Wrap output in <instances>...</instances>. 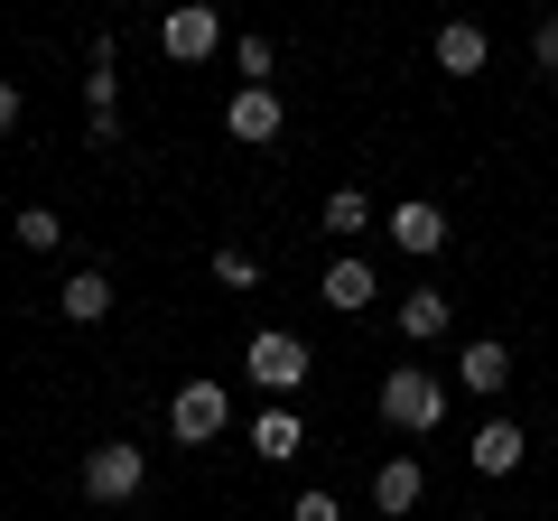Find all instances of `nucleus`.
I'll return each mask as SVG.
<instances>
[{
  "mask_svg": "<svg viewBox=\"0 0 558 521\" xmlns=\"http://www.w3.org/2000/svg\"><path fill=\"white\" fill-rule=\"evenodd\" d=\"M381 420H391L400 438H428V428L447 420V381H438V373H418V363L381 373Z\"/></svg>",
  "mask_w": 558,
  "mask_h": 521,
  "instance_id": "1",
  "label": "nucleus"
},
{
  "mask_svg": "<svg viewBox=\"0 0 558 521\" xmlns=\"http://www.w3.org/2000/svg\"><path fill=\"white\" fill-rule=\"evenodd\" d=\"M223 428H233V391H223V381H178V391H168V438L178 447H215Z\"/></svg>",
  "mask_w": 558,
  "mask_h": 521,
  "instance_id": "2",
  "label": "nucleus"
},
{
  "mask_svg": "<svg viewBox=\"0 0 558 521\" xmlns=\"http://www.w3.org/2000/svg\"><path fill=\"white\" fill-rule=\"evenodd\" d=\"M242 373H252L260 391H299V381L317 373V363H307V344L289 336V326H260V336L242 344Z\"/></svg>",
  "mask_w": 558,
  "mask_h": 521,
  "instance_id": "3",
  "label": "nucleus"
},
{
  "mask_svg": "<svg viewBox=\"0 0 558 521\" xmlns=\"http://www.w3.org/2000/svg\"><path fill=\"white\" fill-rule=\"evenodd\" d=\"M140 484H149V457H140V447L102 438L94 457H84V494H94V502H131Z\"/></svg>",
  "mask_w": 558,
  "mask_h": 521,
  "instance_id": "4",
  "label": "nucleus"
},
{
  "mask_svg": "<svg viewBox=\"0 0 558 521\" xmlns=\"http://www.w3.org/2000/svg\"><path fill=\"white\" fill-rule=\"evenodd\" d=\"M223 131H233L242 149H270L279 131H289V112H279L270 84H233V102H223Z\"/></svg>",
  "mask_w": 558,
  "mask_h": 521,
  "instance_id": "5",
  "label": "nucleus"
},
{
  "mask_svg": "<svg viewBox=\"0 0 558 521\" xmlns=\"http://www.w3.org/2000/svg\"><path fill=\"white\" fill-rule=\"evenodd\" d=\"M223 47V20L205 10V0H186V10H168L159 20V57H178V65H205Z\"/></svg>",
  "mask_w": 558,
  "mask_h": 521,
  "instance_id": "6",
  "label": "nucleus"
},
{
  "mask_svg": "<svg viewBox=\"0 0 558 521\" xmlns=\"http://www.w3.org/2000/svg\"><path fill=\"white\" fill-rule=\"evenodd\" d=\"M112 38H94V57H84V112H94V149L121 141V112H112Z\"/></svg>",
  "mask_w": 558,
  "mask_h": 521,
  "instance_id": "7",
  "label": "nucleus"
},
{
  "mask_svg": "<svg viewBox=\"0 0 558 521\" xmlns=\"http://www.w3.org/2000/svg\"><path fill=\"white\" fill-rule=\"evenodd\" d=\"M521 457H531V438H521V420H484L475 438H465V465H475V475H512Z\"/></svg>",
  "mask_w": 558,
  "mask_h": 521,
  "instance_id": "8",
  "label": "nucleus"
},
{
  "mask_svg": "<svg viewBox=\"0 0 558 521\" xmlns=\"http://www.w3.org/2000/svg\"><path fill=\"white\" fill-rule=\"evenodd\" d=\"M418 494H428V475H418V457H381V465H373V512H381V521L418 512Z\"/></svg>",
  "mask_w": 558,
  "mask_h": 521,
  "instance_id": "9",
  "label": "nucleus"
},
{
  "mask_svg": "<svg viewBox=\"0 0 558 521\" xmlns=\"http://www.w3.org/2000/svg\"><path fill=\"white\" fill-rule=\"evenodd\" d=\"M391 317H400V336H410V344H438L447 326H457V299H447V289H400Z\"/></svg>",
  "mask_w": 558,
  "mask_h": 521,
  "instance_id": "10",
  "label": "nucleus"
},
{
  "mask_svg": "<svg viewBox=\"0 0 558 521\" xmlns=\"http://www.w3.org/2000/svg\"><path fill=\"white\" fill-rule=\"evenodd\" d=\"M317 299L336 307V317H363V307L381 299V280H373V260H354V252H344L336 270H326V280H317Z\"/></svg>",
  "mask_w": 558,
  "mask_h": 521,
  "instance_id": "11",
  "label": "nucleus"
},
{
  "mask_svg": "<svg viewBox=\"0 0 558 521\" xmlns=\"http://www.w3.org/2000/svg\"><path fill=\"white\" fill-rule=\"evenodd\" d=\"M391 242H400V252H418V260L447 252V215H438L428 196H400V205H391Z\"/></svg>",
  "mask_w": 558,
  "mask_h": 521,
  "instance_id": "12",
  "label": "nucleus"
},
{
  "mask_svg": "<svg viewBox=\"0 0 558 521\" xmlns=\"http://www.w3.org/2000/svg\"><path fill=\"white\" fill-rule=\"evenodd\" d=\"M299 447H307V420H299V410H260V420H252V457H260V465H289Z\"/></svg>",
  "mask_w": 558,
  "mask_h": 521,
  "instance_id": "13",
  "label": "nucleus"
},
{
  "mask_svg": "<svg viewBox=\"0 0 558 521\" xmlns=\"http://www.w3.org/2000/svg\"><path fill=\"white\" fill-rule=\"evenodd\" d=\"M484 57H494V38H484L475 20H447L438 28V65H447V75H484Z\"/></svg>",
  "mask_w": 558,
  "mask_h": 521,
  "instance_id": "14",
  "label": "nucleus"
},
{
  "mask_svg": "<svg viewBox=\"0 0 558 521\" xmlns=\"http://www.w3.org/2000/svg\"><path fill=\"white\" fill-rule=\"evenodd\" d=\"M457 373H465V391H475V401H494L502 381H512V354H502L494 336H475V344H465V363H457Z\"/></svg>",
  "mask_w": 558,
  "mask_h": 521,
  "instance_id": "15",
  "label": "nucleus"
},
{
  "mask_svg": "<svg viewBox=\"0 0 558 521\" xmlns=\"http://www.w3.org/2000/svg\"><path fill=\"white\" fill-rule=\"evenodd\" d=\"M57 307H65L75 326H102V317H112V280H102V270H75V280L57 289Z\"/></svg>",
  "mask_w": 558,
  "mask_h": 521,
  "instance_id": "16",
  "label": "nucleus"
},
{
  "mask_svg": "<svg viewBox=\"0 0 558 521\" xmlns=\"http://www.w3.org/2000/svg\"><path fill=\"white\" fill-rule=\"evenodd\" d=\"M317 233H336V242L373 233V196H363V186H336V196H326V215H317Z\"/></svg>",
  "mask_w": 558,
  "mask_h": 521,
  "instance_id": "17",
  "label": "nucleus"
},
{
  "mask_svg": "<svg viewBox=\"0 0 558 521\" xmlns=\"http://www.w3.org/2000/svg\"><path fill=\"white\" fill-rule=\"evenodd\" d=\"M20 242H28V252H57V242H65V215H57V205H28V215H20Z\"/></svg>",
  "mask_w": 558,
  "mask_h": 521,
  "instance_id": "18",
  "label": "nucleus"
},
{
  "mask_svg": "<svg viewBox=\"0 0 558 521\" xmlns=\"http://www.w3.org/2000/svg\"><path fill=\"white\" fill-rule=\"evenodd\" d=\"M215 280H223V289H260V252L223 242V252H215Z\"/></svg>",
  "mask_w": 558,
  "mask_h": 521,
  "instance_id": "19",
  "label": "nucleus"
},
{
  "mask_svg": "<svg viewBox=\"0 0 558 521\" xmlns=\"http://www.w3.org/2000/svg\"><path fill=\"white\" fill-rule=\"evenodd\" d=\"M233 65H242V84H260V75L279 65V47H270V38H242V47H233Z\"/></svg>",
  "mask_w": 558,
  "mask_h": 521,
  "instance_id": "20",
  "label": "nucleus"
},
{
  "mask_svg": "<svg viewBox=\"0 0 558 521\" xmlns=\"http://www.w3.org/2000/svg\"><path fill=\"white\" fill-rule=\"evenodd\" d=\"M289 521H344V502L336 494H299V502H289Z\"/></svg>",
  "mask_w": 558,
  "mask_h": 521,
  "instance_id": "21",
  "label": "nucleus"
},
{
  "mask_svg": "<svg viewBox=\"0 0 558 521\" xmlns=\"http://www.w3.org/2000/svg\"><path fill=\"white\" fill-rule=\"evenodd\" d=\"M531 65H539V75H558V20L531 28Z\"/></svg>",
  "mask_w": 558,
  "mask_h": 521,
  "instance_id": "22",
  "label": "nucleus"
},
{
  "mask_svg": "<svg viewBox=\"0 0 558 521\" xmlns=\"http://www.w3.org/2000/svg\"><path fill=\"white\" fill-rule=\"evenodd\" d=\"M0 131H20V84L0 75Z\"/></svg>",
  "mask_w": 558,
  "mask_h": 521,
  "instance_id": "23",
  "label": "nucleus"
}]
</instances>
